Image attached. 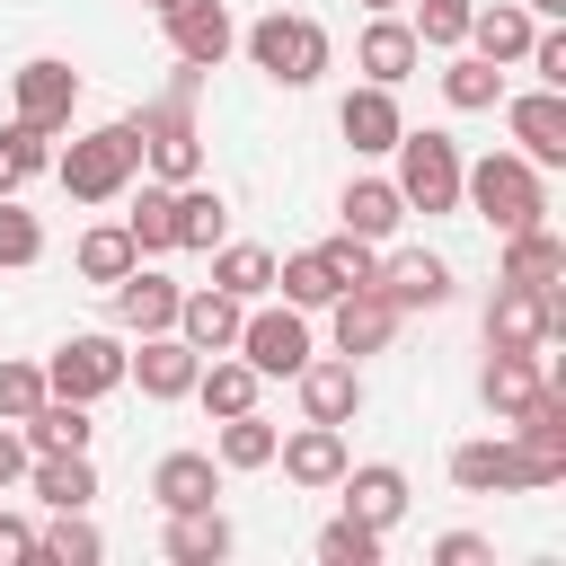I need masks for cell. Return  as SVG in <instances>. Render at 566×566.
<instances>
[{
  "label": "cell",
  "mask_w": 566,
  "mask_h": 566,
  "mask_svg": "<svg viewBox=\"0 0 566 566\" xmlns=\"http://www.w3.org/2000/svg\"><path fill=\"white\" fill-rule=\"evenodd\" d=\"M53 177H62V195H71V203H115V195L142 177V124H133V115H115V124L80 133L71 150H53Z\"/></svg>",
  "instance_id": "1"
},
{
  "label": "cell",
  "mask_w": 566,
  "mask_h": 566,
  "mask_svg": "<svg viewBox=\"0 0 566 566\" xmlns=\"http://www.w3.org/2000/svg\"><path fill=\"white\" fill-rule=\"evenodd\" d=\"M133 124H142V168H150L159 186L203 177V133H195V62H186V71L168 80V97H159V106H142Z\"/></svg>",
  "instance_id": "2"
},
{
  "label": "cell",
  "mask_w": 566,
  "mask_h": 566,
  "mask_svg": "<svg viewBox=\"0 0 566 566\" xmlns=\"http://www.w3.org/2000/svg\"><path fill=\"white\" fill-rule=\"evenodd\" d=\"M460 203H478V221H495L504 239L548 221V186H539V168L522 150H486L478 168H460Z\"/></svg>",
  "instance_id": "3"
},
{
  "label": "cell",
  "mask_w": 566,
  "mask_h": 566,
  "mask_svg": "<svg viewBox=\"0 0 566 566\" xmlns=\"http://www.w3.org/2000/svg\"><path fill=\"white\" fill-rule=\"evenodd\" d=\"M239 44H248V62H256L274 88H310V80L327 71V27H318V18H292V9H265Z\"/></svg>",
  "instance_id": "4"
},
{
  "label": "cell",
  "mask_w": 566,
  "mask_h": 566,
  "mask_svg": "<svg viewBox=\"0 0 566 566\" xmlns=\"http://www.w3.org/2000/svg\"><path fill=\"white\" fill-rule=\"evenodd\" d=\"M389 150H398V177L389 186L407 195V212H460V168L469 159H460L451 133H398Z\"/></svg>",
  "instance_id": "5"
},
{
  "label": "cell",
  "mask_w": 566,
  "mask_h": 566,
  "mask_svg": "<svg viewBox=\"0 0 566 566\" xmlns=\"http://www.w3.org/2000/svg\"><path fill=\"white\" fill-rule=\"evenodd\" d=\"M557 327H566V292H557V283H548V292L495 283V301H486V345H495V354H539Z\"/></svg>",
  "instance_id": "6"
},
{
  "label": "cell",
  "mask_w": 566,
  "mask_h": 566,
  "mask_svg": "<svg viewBox=\"0 0 566 566\" xmlns=\"http://www.w3.org/2000/svg\"><path fill=\"white\" fill-rule=\"evenodd\" d=\"M44 389L53 398H106V389H124V345L115 336H62L53 345V363H44Z\"/></svg>",
  "instance_id": "7"
},
{
  "label": "cell",
  "mask_w": 566,
  "mask_h": 566,
  "mask_svg": "<svg viewBox=\"0 0 566 566\" xmlns=\"http://www.w3.org/2000/svg\"><path fill=\"white\" fill-rule=\"evenodd\" d=\"M398 318H407V310H398L380 283H345V292L327 301V327H336V354H345V363L380 354V345L398 336Z\"/></svg>",
  "instance_id": "8"
},
{
  "label": "cell",
  "mask_w": 566,
  "mask_h": 566,
  "mask_svg": "<svg viewBox=\"0 0 566 566\" xmlns=\"http://www.w3.org/2000/svg\"><path fill=\"white\" fill-rule=\"evenodd\" d=\"M230 354H248V363H256L265 380H292V371L310 363V318H301L292 301H283V310H248V318H239V345H230Z\"/></svg>",
  "instance_id": "9"
},
{
  "label": "cell",
  "mask_w": 566,
  "mask_h": 566,
  "mask_svg": "<svg viewBox=\"0 0 566 566\" xmlns=\"http://www.w3.org/2000/svg\"><path fill=\"white\" fill-rule=\"evenodd\" d=\"M9 97H18V124L62 133V124H71V106H80V71H71V62H53V53H35V62H18V71H9Z\"/></svg>",
  "instance_id": "10"
},
{
  "label": "cell",
  "mask_w": 566,
  "mask_h": 566,
  "mask_svg": "<svg viewBox=\"0 0 566 566\" xmlns=\"http://www.w3.org/2000/svg\"><path fill=\"white\" fill-rule=\"evenodd\" d=\"M451 486L460 495H504V486H548V469L522 442H460L451 451Z\"/></svg>",
  "instance_id": "11"
},
{
  "label": "cell",
  "mask_w": 566,
  "mask_h": 566,
  "mask_svg": "<svg viewBox=\"0 0 566 566\" xmlns=\"http://www.w3.org/2000/svg\"><path fill=\"white\" fill-rule=\"evenodd\" d=\"M159 27H168V44H177V62H195V71H221V53L239 44V27H230L221 0H168Z\"/></svg>",
  "instance_id": "12"
},
{
  "label": "cell",
  "mask_w": 566,
  "mask_h": 566,
  "mask_svg": "<svg viewBox=\"0 0 566 566\" xmlns=\"http://www.w3.org/2000/svg\"><path fill=\"white\" fill-rule=\"evenodd\" d=\"M195 371H203V354L177 327H159V336H142V354H124V380H142V398H195Z\"/></svg>",
  "instance_id": "13"
},
{
  "label": "cell",
  "mask_w": 566,
  "mask_h": 566,
  "mask_svg": "<svg viewBox=\"0 0 566 566\" xmlns=\"http://www.w3.org/2000/svg\"><path fill=\"white\" fill-rule=\"evenodd\" d=\"M504 124H513V142H522L531 168H566V88H531V97H513Z\"/></svg>",
  "instance_id": "14"
},
{
  "label": "cell",
  "mask_w": 566,
  "mask_h": 566,
  "mask_svg": "<svg viewBox=\"0 0 566 566\" xmlns=\"http://www.w3.org/2000/svg\"><path fill=\"white\" fill-rule=\"evenodd\" d=\"M371 283H380L398 310H442V301H451V265H442L433 248H389Z\"/></svg>",
  "instance_id": "15"
},
{
  "label": "cell",
  "mask_w": 566,
  "mask_h": 566,
  "mask_svg": "<svg viewBox=\"0 0 566 566\" xmlns=\"http://www.w3.org/2000/svg\"><path fill=\"white\" fill-rule=\"evenodd\" d=\"M424 62V44H416V27L407 18H389V9H371V27H363V44H354V71L363 80H380V88H398L407 71Z\"/></svg>",
  "instance_id": "16"
},
{
  "label": "cell",
  "mask_w": 566,
  "mask_h": 566,
  "mask_svg": "<svg viewBox=\"0 0 566 566\" xmlns=\"http://www.w3.org/2000/svg\"><path fill=\"white\" fill-rule=\"evenodd\" d=\"M292 380H301V407H310V424H354V416H363V371H354L345 354H336V363H318V354H310Z\"/></svg>",
  "instance_id": "17"
},
{
  "label": "cell",
  "mask_w": 566,
  "mask_h": 566,
  "mask_svg": "<svg viewBox=\"0 0 566 566\" xmlns=\"http://www.w3.org/2000/svg\"><path fill=\"white\" fill-rule=\"evenodd\" d=\"M274 460H283V478H292V486H310V495H318V486H336V478H345V424H301V433H283V442H274Z\"/></svg>",
  "instance_id": "18"
},
{
  "label": "cell",
  "mask_w": 566,
  "mask_h": 566,
  "mask_svg": "<svg viewBox=\"0 0 566 566\" xmlns=\"http://www.w3.org/2000/svg\"><path fill=\"white\" fill-rule=\"evenodd\" d=\"M336 495H345V513L354 522H371V531H389L398 513H407V469H389V460H345V478H336Z\"/></svg>",
  "instance_id": "19"
},
{
  "label": "cell",
  "mask_w": 566,
  "mask_h": 566,
  "mask_svg": "<svg viewBox=\"0 0 566 566\" xmlns=\"http://www.w3.org/2000/svg\"><path fill=\"white\" fill-rule=\"evenodd\" d=\"M336 124H345V142H354L363 159H380V150L407 133V115H398V88H380V80H363V88L336 106Z\"/></svg>",
  "instance_id": "20"
},
{
  "label": "cell",
  "mask_w": 566,
  "mask_h": 566,
  "mask_svg": "<svg viewBox=\"0 0 566 566\" xmlns=\"http://www.w3.org/2000/svg\"><path fill=\"white\" fill-rule=\"evenodd\" d=\"M115 292V327H133V336H159V327H177V283L168 274H150V265H133L124 283H106Z\"/></svg>",
  "instance_id": "21"
},
{
  "label": "cell",
  "mask_w": 566,
  "mask_h": 566,
  "mask_svg": "<svg viewBox=\"0 0 566 566\" xmlns=\"http://www.w3.org/2000/svg\"><path fill=\"white\" fill-rule=\"evenodd\" d=\"M239 318H248V301H230L221 283H203V292L177 301V336H186L195 354H230V345H239Z\"/></svg>",
  "instance_id": "22"
},
{
  "label": "cell",
  "mask_w": 566,
  "mask_h": 566,
  "mask_svg": "<svg viewBox=\"0 0 566 566\" xmlns=\"http://www.w3.org/2000/svg\"><path fill=\"white\" fill-rule=\"evenodd\" d=\"M27 486H35V504H53V513H88L97 469H88V451H35V460H27Z\"/></svg>",
  "instance_id": "23"
},
{
  "label": "cell",
  "mask_w": 566,
  "mask_h": 566,
  "mask_svg": "<svg viewBox=\"0 0 566 566\" xmlns=\"http://www.w3.org/2000/svg\"><path fill=\"white\" fill-rule=\"evenodd\" d=\"M150 495H159V513H195V504L221 495V460H212V451H168V460L150 469Z\"/></svg>",
  "instance_id": "24"
},
{
  "label": "cell",
  "mask_w": 566,
  "mask_h": 566,
  "mask_svg": "<svg viewBox=\"0 0 566 566\" xmlns=\"http://www.w3.org/2000/svg\"><path fill=\"white\" fill-rule=\"evenodd\" d=\"M495 283H531V292H548V283H566V239L548 230V221H531V230H513L504 239V274Z\"/></svg>",
  "instance_id": "25"
},
{
  "label": "cell",
  "mask_w": 566,
  "mask_h": 566,
  "mask_svg": "<svg viewBox=\"0 0 566 566\" xmlns=\"http://www.w3.org/2000/svg\"><path fill=\"white\" fill-rule=\"evenodd\" d=\"M539 389H548V371H539V354H495V345H486V371H478V398H486V407H495L504 424H513V416H522V407H531Z\"/></svg>",
  "instance_id": "26"
},
{
  "label": "cell",
  "mask_w": 566,
  "mask_h": 566,
  "mask_svg": "<svg viewBox=\"0 0 566 566\" xmlns=\"http://www.w3.org/2000/svg\"><path fill=\"white\" fill-rule=\"evenodd\" d=\"M513 442H522V451L548 469V486H557V478H566V389H539V398L513 416Z\"/></svg>",
  "instance_id": "27"
},
{
  "label": "cell",
  "mask_w": 566,
  "mask_h": 566,
  "mask_svg": "<svg viewBox=\"0 0 566 566\" xmlns=\"http://www.w3.org/2000/svg\"><path fill=\"white\" fill-rule=\"evenodd\" d=\"M531 35H539V18H531L522 0L469 9V53H486V62H522V53H531Z\"/></svg>",
  "instance_id": "28"
},
{
  "label": "cell",
  "mask_w": 566,
  "mask_h": 566,
  "mask_svg": "<svg viewBox=\"0 0 566 566\" xmlns=\"http://www.w3.org/2000/svg\"><path fill=\"white\" fill-rule=\"evenodd\" d=\"M336 212H345V230H354V239H371V248H380V239H398V221H407V195H398L389 177H354Z\"/></svg>",
  "instance_id": "29"
},
{
  "label": "cell",
  "mask_w": 566,
  "mask_h": 566,
  "mask_svg": "<svg viewBox=\"0 0 566 566\" xmlns=\"http://www.w3.org/2000/svg\"><path fill=\"white\" fill-rule=\"evenodd\" d=\"M256 389H265V371H256L248 354H203V371H195V398H203L212 416H248Z\"/></svg>",
  "instance_id": "30"
},
{
  "label": "cell",
  "mask_w": 566,
  "mask_h": 566,
  "mask_svg": "<svg viewBox=\"0 0 566 566\" xmlns=\"http://www.w3.org/2000/svg\"><path fill=\"white\" fill-rule=\"evenodd\" d=\"M18 433H27V451H88V398H53L44 389V407L35 416H18Z\"/></svg>",
  "instance_id": "31"
},
{
  "label": "cell",
  "mask_w": 566,
  "mask_h": 566,
  "mask_svg": "<svg viewBox=\"0 0 566 566\" xmlns=\"http://www.w3.org/2000/svg\"><path fill=\"white\" fill-rule=\"evenodd\" d=\"M80 283H124L133 265H142V248H133V230L124 221H97V230H80Z\"/></svg>",
  "instance_id": "32"
},
{
  "label": "cell",
  "mask_w": 566,
  "mask_h": 566,
  "mask_svg": "<svg viewBox=\"0 0 566 566\" xmlns=\"http://www.w3.org/2000/svg\"><path fill=\"white\" fill-rule=\"evenodd\" d=\"M168 557H177V566H221V557H230V522H221L212 504L168 513Z\"/></svg>",
  "instance_id": "33"
},
{
  "label": "cell",
  "mask_w": 566,
  "mask_h": 566,
  "mask_svg": "<svg viewBox=\"0 0 566 566\" xmlns=\"http://www.w3.org/2000/svg\"><path fill=\"white\" fill-rule=\"evenodd\" d=\"M221 230H230V203H221V186H177V248H221Z\"/></svg>",
  "instance_id": "34"
},
{
  "label": "cell",
  "mask_w": 566,
  "mask_h": 566,
  "mask_svg": "<svg viewBox=\"0 0 566 566\" xmlns=\"http://www.w3.org/2000/svg\"><path fill=\"white\" fill-rule=\"evenodd\" d=\"M44 168H53V133L9 115V124H0V195H18V186H27V177H44Z\"/></svg>",
  "instance_id": "35"
},
{
  "label": "cell",
  "mask_w": 566,
  "mask_h": 566,
  "mask_svg": "<svg viewBox=\"0 0 566 566\" xmlns=\"http://www.w3.org/2000/svg\"><path fill=\"white\" fill-rule=\"evenodd\" d=\"M442 97H451L460 115H486V106L504 97V62H486V53H451V71H442Z\"/></svg>",
  "instance_id": "36"
},
{
  "label": "cell",
  "mask_w": 566,
  "mask_h": 566,
  "mask_svg": "<svg viewBox=\"0 0 566 566\" xmlns=\"http://www.w3.org/2000/svg\"><path fill=\"white\" fill-rule=\"evenodd\" d=\"M274 442H283V433H274V424L248 407V416H221V442H212V460H221V469H274Z\"/></svg>",
  "instance_id": "37"
},
{
  "label": "cell",
  "mask_w": 566,
  "mask_h": 566,
  "mask_svg": "<svg viewBox=\"0 0 566 566\" xmlns=\"http://www.w3.org/2000/svg\"><path fill=\"white\" fill-rule=\"evenodd\" d=\"M124 230H133L142 256H168L177 248V186H142V203L124 212Z\"/></svg>",
  "instance_id": "38"
},
{
  "label": "cell",
  "mask_w": 566,
  "mask_h": 566,
  "mask_svg": "<svg viewBox=\"0 0 566 566\" xmlns=\"http://www.w3.org/2000/svg\"><path fill=\"white\" fill-rule=\"evenodd\" d=\"M212 283H221L230 301H256V292H274V256H265V248H230V239H221V248H212Z\"/></svg>",
  "instance_id": "39"
},
{
  "label": "cell",
  "mask_w": 566,
  "mask_h": 566,
  "mask_svg": "<svg viewBox=\"0 0 566 566\" xmlns=\"http://www.w3.org/2000/svg\"><path fill=\"white\" fill-rule=\"evenodd\" d=\"M274 283H283V301H292V310H327V301L345 292V283L327 274V256H318V248H301V256H283V265H274Z\"/></svg>",
  "instance_id": "40"
},
{
  "label": "cell",
  "mask_w": 566,
  "mask_h": 566,
  "mask_svg": "<svg viewBox=\"0 0 566 566\" xmlns=\"http://www.w3.org/2000/svg\"><path fill=\"white\" fill-rule=\"evenodd\" d=\"M380 539H389V531H371V522L336 513V522L318 531V566H380Z\"/></svg>",
  "instance_id": "41"
},
{
  "label": "cell",
  "mask_w": 566,
  "mask_h": 566,
  "mask_svg": "<svg viewBox=\"0 0 566 566\" xmlns=\"http://www.w3.org/2000/svg\"><path fill=\"white\" fill-rule=\"evenodd\" d=\"M469 9H478V0H416L407 27H416L424 53H460V44H469Z\"/></svg>",
  "instance_id": "42"
},
{
  "label": "cell",
  "mask_w": 566,
  "mask_h": 566,
  "mask_svg": "<svg viewBox=\"0 0 566 566\" xmlns=\"http://www.w3.org/2000/svg\"><path fill=\"white\" fill-rule=\"evenodd\" d=\"M97 531L80 522V513H53V531H35V557H53V566H97Z\"/></svg>",
  "instance_id": "43"
},
{
  "label": "cell",
  "mask_w": 566,
  "mask_h": 566,
  "mask_svg": "<svg viewBox=\"0 0 566 566\" xmlns=\"http://www.w3.org/2000/svg\"><path fill=\"white\" fill-rule=\"evenodd\" d=\"M44 256V221L18 203V195H0V265L18 274V265H35Z\"/></svg>",
  "instance_id": "44"
},
{
  "label": "cell",
  "mask_w": 566,
  "mask_h": 566,
  "mask_svg": "<svg viewBox=\"0 0 566 566\" xmlns=\"http://www.w3.org/2000/svg\"><path fill=\"white\" fill-rule=\"evenodd\" d=\"M44 407V363H0V424Z\"/></svg>",
  "instance_id": "45"
},
{
  "label": "cell",
  "mask_w": 566,
  "mask_h": 566,
  "mask_svg": "<svg viewBox=\"0 0 566 566\" xmlns=\"http://www.w3.org/2000/svg\"><path fill=\"white\" fill-rule=\"evenodd\" d=\"M318 256H327V274H336V283H371V274H380V248H371V239H354V230H336Z\"/></svg>",
  "instance_id": "46"
},
{
  "label": "cell",
  "mask_w": 566,
  "mask_h": 566,
  "mask_svg": "<svg viewBox=\"0 0 566 566\" xmlns=\"http://www.w3.org/2000/svg\"><path fill=\"white\" fill-rule=\"evenodd\" d=\"M522 62H531V71H539V88H566V35H557V27H539V35H531V53H522Z\"/></svg>",
  "instance_id": "47"
},
{
  "label": "cell",
  "mask_w": 566,
  "mask_h": 566,
  "mask_svg": "<svg viewBox=\"0 0 566 566\" xmlns=\"http://www.w3.org/2000/svg\"><path fill=\"white\" fill-rule=\"evenodd\" d=\"M495 548L478 539V531H451V539H433V566H486Z\"/></svg>",
  "instance_id": "48"
},
{
  "label": "cell",
  "mask_w": 566,
  "mask_h": 566,
  "mask_svg": "<svg viewBox=\"0 0 566 566\" xmlns=\"http://www.w3.org/2000/svg\"><path fill=\"white\" fill-rule=\"evenodd\" d=\"M27 460H35V451H27V433H18V424H0V486H18V478H27Z\"/></svg>",
  "instance_id": "49"
},
{
  "label": "cell",
  "mask_w": 566,
  "mask_h": 566,
  "mask_svg": "<svg viewBox=\"0 0 566 566\" xmlns=\"http://www.w3.org/2000/svg\"><path fill=\"white\" fill-rule=\"evenodd\" d=\"M18 557H35V531L18 513H0V566H18Z\"/></svg>",
  "instance_id": "50"
},
{
  "label": "cell",
  "mask_w": 566,
  "mask_h": 566,
  "mask_svg": "<svg viewBox=\"0 0 566 566\" xmlns=\"http://www.w3.org/2000/svg\"><path fill=\"white\" fill-rule=\"evenodd\" d=\"M522 9H531V18H566V0H522Z\"/></svg>",
  "instance_id": "51"
},
{
  "label": "cell",
  "mask_w": 566,
  "mask_h": 566,
  "mask_svg": "<svg viewBox=\"0 0 566 566\" xmlns=\"http://www.w3.org/2000/svg\"><path fill=\"white\" fill-rule=\"evenodd\" d=\"M363 9H407V0H363Z\"/></svg>",
  "instance_id": "52"
},
{
  "label": "cell",
  "mask_w": 566,
  "mask_h": 566,
  "mask_svg": "<svg viewBox=\"0 0 566 566\" xmlns=\"http://www.w3.org/2000/svg\"><path fill=\"white\" fill-rule=\"evenodd\" d=\"M142 9H168V0H142Z\"/></svg>",
  "instance_id": "53"
}]
</instances>
